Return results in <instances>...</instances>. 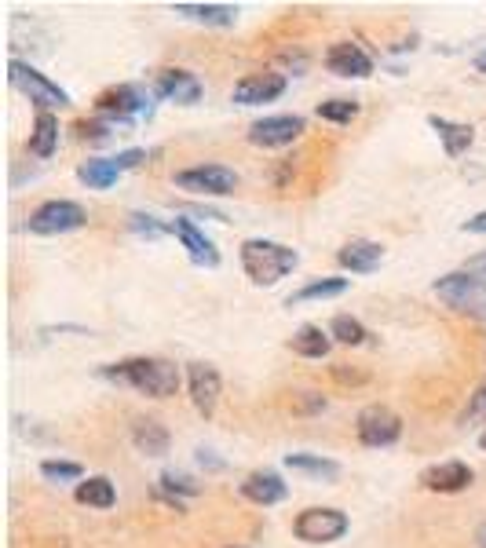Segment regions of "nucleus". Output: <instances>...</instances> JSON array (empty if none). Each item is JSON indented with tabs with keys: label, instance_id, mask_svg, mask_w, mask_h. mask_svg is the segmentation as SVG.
Segmentation results:
<instances>
[{
	"label": "nucleus",
	"instance_id": "nucleus-1",
	"mask_svg": "<svg viewBox=\"0 0 486 548\" xmlns=\"http://www.w3.org/2000/svg\"><path fill=\"white\" fill-rule=\"evenodd\" d=\"M103 377L114 384L147 395V399H172L183 384V373L176 362L158 359V355H136V359H121L103 366Z\"/></svg>",
	"mask_w": 486,
	"mask_h": 548
},
{
	"label": "nucleus",
	"instance_id": "nucleus-2",
	"mask_svg": "<svg viewBox=\"0 0 486 548\" xmlns=\"http://www.w3.org/2000/svg\"><path fill=\"white\" fill-rule=\"evenodd\" d=\"M238 256H242V271L249 274L253 285L282 282V278L293 274L296 264H300V253H296V249H289V245L282 242H271V238H245Z\"/></svg>",
	"mask_w": 486,
	"mask_h": 548
},
{
	"label": "nucleus",
	"instance_id": "nucleus-3",
	"mask_svg": "<svg viewBox=\"0 0 486 548\" xmlns=\"http://www.w3.org/2000/svg\"><path fill=\"white\" fill-rule=\"evenodd\" d=\"M435 296L457 315L486 322V278H476L468 271H450L435 282Z\"/></svg>",
	"mask_w": 486,
	"mask_h": 548
},
{
	"label": "nucleus",
	"instance_id": "nucleus-4",
	"mask_svg": "<svg viewBox=\"0 0 486 548\" xmlns=\"http://www.w3.org/2000/svg\"><path fill=\"white\" fill-rule=\"evenodd\" d=\"M150 114H154L150 95L147 88L139 85H114L96 99V117H103V121H110V125L117 128L132 125L136 117H150Z\"/></svg>",
	"mask_w": 486,
	"mask_h": 548
},
{
	"label": "nucleus",
	"instance_id": "nucleus-5",
	"mask_svg": "<svg viewBox=\"0 0 486 548\" xmlns=\"http://www.w3.org/2000/svg\"><path fill=\"white\" fill-rule=\"evenodd\" d=\"M351 519L340 512V508H304L300 516L293 519V534L296 541L304 545H333L348 534Z\"/></svg>",
	"mask_w": 486,
	"mask_h": 548
},
{
	"label": "nucleus",
	"instance_id": "nucleus-6",
	"mask_svg": "<svg viewBox=\"0 0 486 548\" xmlns=\"http://www.w3.org/2000/svg\"><path fill=\"white\" fill-rule=\"evenodd\" d=\"M88 223V212L77 205V201H66V198H55V201H44L37 209L30 212L26 220V231L30 234H41V238H52V234H70V231H81Z\"/></svg>",
	"mask_w": 486,
	"mask_h": 548
},
{
	"label": "nucleus",
	"instance_id": "nucleus-7",
	"mask_svg": "<svg viewBox=\"0 0 486 548\" xmlns=\"http://www.w3.org/2000/svg\"><path fill=\"white\" fill-rule=\"evenodd\" d=\"M8 77L11 85L19 88L22 95H30V103L37 110H55V106H70V92L59 88L55 81L41 74V70H33L30 63H22V59H11L8 63Z\"/></svg>",
	"mask_w": 486,
	"mask_h": 548
},
{
	"label": "nucleus",
	"instance_id": "nucleus-8",
	"mask_svg": "<svg viewBox=\"0 0 486 548\" xmlns=\"http://www.w3.org/2000/svg\"><path fill=\"white\" fill-rule=\"evenodd\" d=\"M355 435H359L362 446L370 450H384V446H395L402 439V417L381 402L373 406H362L359 417H355Z\"/></svg>",
	"mask_w": 486,
	"mask_h": 548
},
{
	"label": "nucleus",
	"instance_id": "nucleus-9",
	"mask_svg": "<svg viewBox=\"0 0 486 548\" xmlns=\"http://www.w3.org/2000/svg\"><path fill=\"white\" fill-rule=\"evenodd\" d=\"M176 187L201 198H227L238 190V172L227 165H194V169L176 172Z\"/></svg>",
	"mask_w": 486,
	"mask_h": 548
},
{
	"label": "nucleus",
	"instance_id": "nucleus-10",
	"mask_svg": "<svg viewBox=\"0 0 486 548\" xmlns=\"http://www.w3.org/2000/svg\"><path fill=\"white\" fill-rule=\"evenodd\" d=\"M147 161V150H125V154H117V158H88L81 169H77V180L85 183L88 190H106L114 187L125 172H132L136 165Z\"/></svg>",
	"mask_w": 486,
	"mask_h": 548
},
{
	"label": "nucleus",
	"instance_id": "nucleus-11",
	"mask_svg": "<svg viewBox=\"0 0 486 548\" xmlns=\"http://www.w3.org/2000/svg\"><path fill=\"white\" fill-rule=\"evenodd\" d=\"M304 117L300 114H275V117H260L249 125V143L264 150H282L293 147L296 139L304 136Z\"/></svg>",
	"mask_w": 486,
	"mask_h": 548
},
{
	"label": "nucleus",
	"instance_id": "nucleus-12",
	"mask_svg": "<svg viewBox=\"0 0 486 548\" xmlns=\"http://www.w3.org/2000/svg\"><path fill=\"white\" fill-rule=\"evenodd\" d=\"M187 391H191L194 410H198L201 417H212L223 395L220 369L209 366V362H191V366H187Z\"/></svg>",
	"mask_w": 486,
	"mask_h": 548
},
{
	"label": "nucleus",
	"instance_id": "nucleus-13",
	"mask_svg": "<svg viewBox=\"0 0 486 548\" xmlns=\"http://www.w3.org/2000/svg\"><path fill=\"white\" fill-rule=\"evenodd\" d=\"M289 81L286 74H275V70H264V74H245L238 85H234L231 99L242 106H260V103H275L278 95H286Z\"/></svg>",
	"mask_w": 486,
	"mask_h": 548
},
{
	"label": "nucleus",
	"instance_id": "nucleus-14",
	"mask_svg": "<svg viewBox=\"0 0 486 548\" xmlns=\"http://www.w3.org/2000/svg\"><path fill=\"white\" fill-rule=\"evenodd\" d=\"M472 479H476V472L465 461H439L421 472V486L432 494H461L472 486Z\"/></svg>",
	"mask_w": 486,
	"mask_h": 548
},
{
	"label": "nucleus",
	"instance_id": "nucleus-15",
	"mask_svg": "<svg viewBox=\"0 0 486 548\" xmlns=\"http://www.w3.org/2000/svg\"><path fill=\"white\" fill-rule=\"evenodd\" d=\"M242 497L245 501H253V505L260 508H271V505H282L289 497V486L282 483V475L271 472V468H260V472H249L242 479Z\"/></svg>",
	"mask_w": 486,
	"mask_h": 548
},
{
	"label": "nucleus",
	"instance_id": "nucleus-16",
	"mask_svg": "<svg viewBox=\"0 0 486 548\" xmlns=\"http://www.w3.org/2000/svg\"><path fill=\"white\" fill-rule=\"evenodd\" d=\"M326 70H329V74H337V77H355V81H362V77L373 74V59L362 52L359 44L337 41V44H329Z\"/></svg>",
	"mask_w": 486,
	"mask_h": 548
},
{
	"label": "nucleus",
	"instance_id": "nucleus-17",
	"mask_svg": "<svg viewBox=\"0 0 486 548\" xmlns=\"http://www.w3.org/2000/svg\"><path fill=\"white\" fill-rule=\"evenodd\" d=\"M154 92L169 103H180V106H194L201 103V81L191 74V70H158L154 77Z\"/></svg>",
	"mask_w": 486,
	"mask_h": 548
},
{
	"label": "nucleus",
	"instance_id": "nucleus-18",
	"mask_svg": "<svg viewBox=\"0 0 486 548\" xmlns=\"http://www.w3.org/2000/svg\"><path fill=\"white\" fill-rule=\"evenodd\" d=\"M337 264L351 274H373L384 264V245L370 238H351L337 249Z\"/></svg>",
	"mask_w": 486,
	"mask_h": 548
},
{
	"label": "nucleus",
	"instance_id": "nucleus-19",
	"mask_svg": "<svg viewBox=\"0 0 486 548\" xmlns=\"http://www.w3.org/2000/svg\"><path fill=\"white\" fill-rule=\"evenodd\" d=\"M172 231H176V238L183 242V249H187V256H191V264L220 267V249H216V242H212V238H205V231H201L198 223L172 220Z\"/></svg>",
	"mask_w": 486,
	"mask_h": 548
},
{
	"label": "nucleus",
	"instance_id": "nucleus-20",
	"mask_svg": "<svg viewBox=\"0 0 486 548\" xmlns=\"http://www.w3.org/2000/svg\"><path fill=\"white\" fill-rule=\"evenodd\" d=\"M428 125H432V132L439 136V143H443L446 158H461V154H468L472 143H476V128L472 125H461V121H450V117H439V114L428 117Z\"/></svg>",
	"mask_w": 486,
	"mask_h": 548
},
{
	"label": "nucleus",
	"instance_id": "nucleus-21",
	"mask_svg": "<svg viewBox=\"0 0 486 548\" xmlns=\"http://www.w3.org/2000/svg\"><path fill=\"white\" fill-rule=\"evenodd\" d=\"M132 443H136L139 454L165 457L172 446V435H169V428L161 421H154V417H139V421L132 424Z\"/></svg>",
	"mask_w": 486,
	"mask_h": 548
},
{
	"label": "nucleus",
	"instance_id": "nucleus-22",
	"mask_svg": "<svg viewBox=\"0 0 486 548\" xmlns=\"http://www.w3.org/2000/svg\"><path fill=\"white\" fill-rule=\"evenodd\" d=\"M172 11L180 19L201 22V26H216V30H227L238 22V8L234 4H172Z\"/></svg>",
	"mask_w": 486,
	"mask_h": 548
},
{
	"label": "nucleus",
	"instance_id": "nucleus-23",
	"mask_svg": "<svg viewBox=\"0 0 486 548\" xmlns=\"http://www.w3.org/2000/svg\"><path fill=\"white\" fill-rule=\"evenodd\" d=\"M55 147H59V117L52 110H37L33 117V132H30V154L37 158H52Z\"/></svg>",
	"mask_w": 486,
	"mask_h": 548
},
{
	"label": "nucleus",
	"instance_id": "nucleus-24",
	"mask_svg": "<svg viewBox=\"0 0 486 548\" xmlns=\"http://www.w3.org/2000/svg\"><path fill=\"white\" fill-rule=\"evenodd\" d=\"M289 348L300 355V359H326L329 348H333V337H329V329L322 326H300L293 333V340H289Z\"/></svg>",
	"mask_w": 486,
	"mask_h": 548
},
{
	"label": "nucleus",
	"instance_id": "nucleus-25",
	"mask_svg": "<svg viewBox=\"0 0 486 548\" xmlns=\"http://www.w3.org/2000/svg\"><path fill=\"white\" fill-rule=\"evenodd\" d=\"M77 505H88V508H114L117 505V490L114 483L106 479V475H88V479H81L74 490Z\"/></svg>",
	"mask_w": 486,
	"mask_h": 548
},
{
	"label": "nucleus",
	"instance_id": "nucleus-26",
	"mask_svg": "<svg viewBox=\"0 0 486 548\" xmlns=\"http://www.w3.org/2000/svg\"><path fill=\"white\" fill-rule=\"evenodd\" d=\"M286 468L307 475V479H318V483H337L340 479V464L329 461V457H318V454H289Z\"/></svg>",
	"mask_w": 486,
	"mask_h": 548
},
{
	"label": "nucleus",
	"instance_id": "nucleus-27",
	"mask_svg": "<svg viewBox=\"0 0 486 548\" xmlns=\"http://www.w3.org/2000/svg\"><path fill=\"white\" fill-rule=\"evenodd\" d=\"M348 278H315V282H307L304 289H296L293 296L286 300V307L293 304H307V300H329V296H344L348 293Z\"/></svg>",
	"mask_w": 486,
	"mask_h": 548
},
{
	"label": "nucleus",
	"instance_id": "nucleus-28",
	"mask_svg": "<svg viewBox=\"0 0 486 548\" xmlns=\"http://www.w3.org/2000/svg\"><path fill=\"white\" fill-rule=\"evenodd\" d=\"M329 337L337 340V344H348V348H362V344L370 340V329L362 326L359 318L337 315L333 322H329Z\"/></svg>",
	"mask_w": 486,
	"mask_h": 548
},
{
	"label": "nucleus",
	"instance_id": "nucleus-29",
	"mask_svg": "<svg viewBox=\"0 0 486 548\" xmlns=\"http://www.w3.org/2000/svg\"><path fill=\"white\" fill-rule=\"evenodd\" d=\"M322 121H333V125H351L355 117L362 114L359 99H326V103H318L315 110Z\"/></svg>",
	"mask_w": 486,
	"mask_h": 548
},
{
	"label": "nucleus",
	"instance_id": "nucleus-30",
	"mask_svg": "<svg viewBox=\"0 0 486 548\" xmlns=\"http://www.w3.org/2000/svg\"><path fill=\"white\" fill-rule=\"evenodd\" d=\"M41 475L48 483H81L85 468L77 461H55V457H48V461H41Z\"/></svg>",
	"mask_w": 486,
	"mask_h": 548
},
{
	"label": "nucleus",
	"instance_id": "nucleus-31",
	"mask_svg": "<svg viewBox=\"0 0 486 548\" xmlns=\"http://www.w3.org/2000/svg\"><path fill=\"white\" fill-rule=\"evenodd\" d=\"M128 227L139 234V238H165V234H176L172 223H158L154 216H143V212H132L128 216Z\"/></svg>",
	"mask_w": 486,
	"mask_h": 548
},
{
	"label": "nucleus",
	"instance_id": "nucleus-32",
	"mask_svg": "<svg viewBox=\"0 0 486 548\" xmlns=\"http://www.w3.org/2000/svg\"><path fill=\"white\" fill-rule=\"evenodd\" d=\"M161 490H169L172 501H176V494H187V497L201 494V486L194 483L191 475H180V472H165V475H161ZM176 508H180V501H176Z\"/></svg>",
	"mask_w": 486,
	"mask_h": 548
},
{
	"label": "nucleus",
	"instance_id": "nucleus-33",
	"mask_svg": "<svg viewBox=\"0 0 486 548\" xmlns=\"http://www.w3.org/2000/svg\"><path fill=\"white\" fill-rule=\"evenodd\" d=\"M114 128L110 121H103V117H92V121H77V136L85 139V143H103V139L114 136Z\"/></svg>",
	"mask_w": 486,
	"mask_h": 548
},
{
	"label": "nucleus",
	"instance_id": "nucleus-34",
	"mask_svg": "<svg viewBox=\"0 0 486 548\" xmlns=\"http://www.w3.org/2000/svg\"><path fill=\"white\" fill-rule=\"evenodd\" d=\"M476 421H486V380L476 388V395L468 399L465 413H461V424H476Z\"/></svg>",
	"mask_w": 486,
	"mask_h": 548
},
{
	"label": "nucleus",
	"instance_id": "nucleus-35",
	"mask_svg": "<svg viewBox=\"0 0 486 548\" xmlns=\"http://www.w3.org/2000/svg\"><path fill=\"white\" fill-rule=\"evenodd\" d=\"M293 410L296 413H322L326 410V395H318V391H300V395H293Z\"/></svg>",
	"mask_w": 486,
	"mask_h": 548
},
{
	"label": "nucleus",
	"instance_id": "nucleus-36",
	"mask_svg": "<svg viewBox=\"0 0 486 548\" xmlns=\"http://www.w3.org/2000/svg\"><path fill=\"white\" fill-rule=\"evenodd\" d=\"M333 377H337L340 384H362V380H366V373H355V369H348L344 362H337V366H333Z\"/></svg>",
	"mask_w": 486,
	"mask_h": 548
},
{
	"label": "nucleus",
	"instance_id": "nucleus-37",
	"mask_svg": "<svg viewBox=\"0 0 486 548\" xmlns=\"http://www.w3.org/2000/svg\"><path fill=\"white\" fill-rule=\"evenodd\" d=\"M461 271L476 274V278H486V253H476V256H468V260H465V267H461Z\"/></svg>",
	"mask_w": 486,
	"mask_h": 548
},
{
	"label": "nucleus",
	"instance_id": "nucleus-38",
	"mask_svg": "<svg viewBox=\"0 0 486 548\" xmlns=\"http://www.w3.org/2000/svg\"><path fill=\"white\" fill-rule=\"evenodd\" d=\"M461 231L465 234H486V212H479V216H472V220L461 223Z\"/></svg>",
	"mask_w": 486,
	"mask_h": 548
},
{
	"label": "nucleus",
	"instance_id": "nucleus-39",
	"mask_svg": "<svg viewBox=\"0 0 486 548\" xmlns=\"http://www.w3.org/2000/svg\"><path fill=\"white\" fill-rule=\"evenodd\" d=\"M476 545H479V548H486V519L476 527Z\"/></svg>",
	"mask_w": 486,
	"mask_h": 548
},
{
	"label": "nucleus",
	"instance_id": "nucleus-40",
	"mask_svg": "<svg viewBox=\"0 0 486 548\" xmlns=\"http://www.w3.org/2000/svg\"><path fill=\"white\" fill-rule=\"evenodd\" d=\"M472 66H476L479 74H486V48H483V52L476 55V59H472Z\"/></svg>",
	"mask_w": 486,
	"mask_h": 548
},
{
	"label": "nucleus",
	"instance_id": "nucleus-41",
	"mask_svg": "<svg viewBox=\"0 0 486 548\" xmlns=\"http://www.w3.org/2000/svg\"><path fill=\"white\" fill-rule=\"evenodd\" d=\"M479 446H483V450H486V432H483V435H479Z\"/></svg>",
	"mask_w": 486,
	"mask_h": 548
},
{
	"label": "nucleus",
	"instance_id": "nucleus-42",
	"mask_svg": "<svg viewBox=\"0 0 486 548\" xmlns=\"http://www.w3.org/2000/svg\"><path fill=\"white\" fill-rule=\"evenodd\" d=\"M227 548H242V545H227Z\"/></svg>",
	"mask_w": 486,
	"mask_h": 548
}]
</instances>
